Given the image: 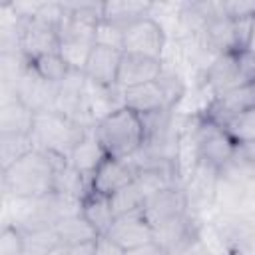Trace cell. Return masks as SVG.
Segmentation results:
<instances>
[{
  "label": "cell",
  "instance_id": "cell-1",
  "mask_svg": "<svg viewBox=\"0 0 255 255\" xmlns=\"http://www.w3.org/2000/svg\"><path fill=\"white\" fill-rule=\"evenodd\" d=\"M143 213L153 229V241L167 251L189 239L187 195L177 187H163L151 193L143 203Z\"/></svg>",
  "mask_w": 255,
  "mask_h": 255
},
{
  "label": "cell",
  "instance_id": "cell-2",
  "mask_svg": "<svg viewBox=\"0 0 255 255\" xmlns=\"http://www.w3.org/2000/svg\"><path fill=\"white\" fill-rule=\"evenodd\" d=\"M56 163L44 149H32L2 169V189L16 199H38L54 191Z\"/></svg>",
  "mask_w": 255,
  "mask_h": 255
},
{
  "label": "cell",
  "instance_id": "cell-3",
  "mask_svg": "<svg viewBox=\"0 0 255 255\" xmlns=\"http://www.w3.org/2000/svg\"><path fill=\"white\" fill-rule=\"evenodd\" d=\"M92 133L108 153V157L129 159L145 141V126L139 114L120 106L106 116H102Z\"/></svg>",
  "mask_w": 255,
  "mask_h": 255
},
{
  "label": "cell",
  "instance_id": "cell-4",
  "mask_svg": "<svg viewBox=\"0 0 255 255\" xmlns=\"http://www.w3.org/2000/svg\"><path fill=\"white\" fill-rule=\"evenodd\" d=\"M84 135L86 131L82 124L58 110H46L34 116L32 137L34 143H40L38 149L54 151L70 159L74 147L84 139Z\"/></svg>",
  "mask_w": 255,
  "mask_h": 255
},
{
  "label": "cell",
  "instance_id": "cell-5",
  "mask_svg": "<svg viewBox=\"0 0 255 255\" xmlns=\"http://www.w3.org/2000/svg\"><path fill=\"white\" fill-rule=\"evenodd\" d=\"M205 82L213 96L255 82V56L249 50L215 56L205 70Z\"/></svg>",
  "mask_w": 255,
  "mask_h": 255
},
{
  "label": "cell",
  "instance_id": "cell-6",
  "mask_svg": "<svg viewBox=\"0 0 255 255\" xmlns=\"http://www.w3.org/2000/svg\"><path fill=\"white\" fill-rule=\"evenodd\" d=\"M235 151H237V143L231 139V135L221 126L213 124L203 116L195 129L197 163L221 171L233 161Z\"/></svg>",
  "mask_w": 255,
  "mask_h": 255
},
{
  "label": "cell",
  "instance_id": "cell-7",
  "mask_svg": "<svg viewBox=\"0 0 255 255\" xmlns=\"http://www.w3.org/2000/svg\"><path fill=\"white\" fill-rule=\"evenodd\" d=\"M165 46V34L157 20L145 16L133 24H129L122 32V52L141 54L147 58L161 60Z\"/></svg>",
  "mask_w": 255,
  "mask_h": 255
},
{
  "label": "cell",
  "instance_id": "cell-8",
  "mask_svg": "<svg viewBox=\"0 0 255 255\" xmlns=\"http://www.w3.org/2000/svg\"><path fill=\"white\" fill-rule=\"evenodd\" d=\"M255 110V82L229 90L225 94L213 96L211 104L205 108V118L217 126H225L227 122Z\"/></svg>",
  "mask_w": 255,
  "mask_h": 255
},
{
  "label": "cell",
  "instance_id": "cell-9",
  "mask_svg": "<svg viewBox=\"0 0 255 255\" xmlns=\"http://www.w3.org/2000/svg\"><path fill=\"white\" fill-rule=\"evenodd\" d=\"M106 237L112 239L114 243H118L124 251H128V249H133V247L153 241V229H151L143 209H135V211L116 215Z\"/></svg>",
  "mask_w": 255,
  "mask_h": 255
},
{
  "label": "cell",
  "instance_id": "cell-10",
  "mask_svg": "<svg viewBox=\"0 0 255 255\" xmlns=\"http://www.w3.org/2000/svg\"><path fill=\"white\" fill-rule=\"evenodd\" d=\"M122 62V50L112 46L96 44L82 68L86 80L100 88H114L118 86V70Z\"/></svg>",
  "mask_w": 255,
  "mask_h": 255
},
{
  "label": "cell",
  "instance_id": "cell-11",
  "mask_svg": "<svg viewBox=\"0 0 255 255\" xmlns=\"http://www.w3.org/2000/svg\"><path fill=\"white\" fill-rule=\"evenodd\" d=\"M163 72L161 60L147 58L141 54L122 52V62L118 70V88L128 90L133 86H141L147 82H155Z\"/></svg>",
  "mask_w": 255,
  "mask_h": 255
},
{
  "label": "cell",
  "instance_id": "cell-12",
  "mask_svg": "<svg viewBox=\"0 0 255 255\" xmlns=\"http://www.w3.org/2000/svg\"><path fill=\"white\" fill-rule=\"evenodd\" d=\"M133 179H135V169L131 167V163L128 159L106 157L98 165V169L94 171L92 181H90V187L96 193H102V195L112 197L122 187L129 185Z\"/></svg>",
  "mask_w": 255,
  "mask_h": 255
},
{
  "label": "cell",
  "instance_id": "cell-13",
  "mask_svg": "<svg viewBox=\"0 0 255 255\" xmlns=\"http://www.w3.org/2000/svg\"><path fill=\"white\" fill-rule=\"evenodd\" d=\"M122 102H124L126 108L133 110L139 116H151V114L171 110L169 104H167L165 92H163V88L159 86L157 80L122 90Z\"/></svg>",
  "mask_w": 255,
  "mask_h": 255
},
{
  "label": "cell",
  "instance_id": "cell-14",
  "mask_svg": "<svg viewBox=\"0 0 255 255\" xmlns=\"http://www.w3.org/2000/svg\"><path fill=\"white\" fill-rule=\"evenodd\" d=\"M80 213L88 219V223L98 231V235H108L114 219H116V211L112 207V199L108 195L90 191L84 199H82V209Z\"/></svg>",
  "mask_w": 255,
  "mask_h": 255
},
{
  "label": "cell",
  "instance_id": "cell-15",
  "mask_svg": "<svg viewBox=\"0 0 255 255\" xmlns=\"http://www.w3.org/2000/svg\"><path fill=\"white\" fill-rule=\"evenodd\" d=\"M151 4L145 2H104L102 8V22L116 26L118 30H126L129 24L149 16Z\"/></svg>",
  "mask_w": 255,
  "mask_h": 255
},
{
  "label": "cell",
  "instance_id": "cell-16",
  "mask_svg": "<svg viewBox=\"0 0 255 255\" xmlns=\"http://www.w3.org/2000/svg\"><path fill=\"white\" fill-rule=\"evenodd\" d=\"M106 157H108V153L104 151V147L100 145V141L96 139V135L94 133H86L84 139L74 147V151L70 155V163L92 181L94 171L98 169V165Z\"/></svg>",
  "mask_w": 255,
  "mask_h": 255
},
{
  "label": "cell",
  "instance_id": "cell-17",
  "mask_svg": "<svg viewBox=\"0 0 255 255\" xmlns=\"http://www.w3.org/2000/svg\"><path fill=\"white\" fill-rule=\"evenodd\" d=\"M34 116L36 114L26 104H22L18 96H14V100L4 102L2 106V133H32Z\"/></svg>",
  "mask_w": 255,
  "mask_h": 255
},
{
  "label": "cell",
  "instance_id": "cell-18",
  "mask_svg": "<svg viewBox=\"0 0 255 255\" xmlns=\"http://www.w3.org/2000/svg\"><path fill=\"white\" fill-rule=\"evenodd\" d=\"M54 231L60 239L62 245H76V243H86V241H96L100 235L98 231L88 223V219L82 213L68 215L60 219L54 225Z\"/></svg>",
  "mask_w": 255,
  "mask_h": 255
},
{
  "label": "cell",
  "instance_id": "cell-19",
  "mask_svg": "<svg viewBox=\"0 0 255 255\" xmlns=\"http://www.w3.org/2000/svg\"><path fill=\"white\" fill-rule=\"evenodd\" d=\"M54 191L82 201V199L92 191V187H90V179H88L84 173H80V171L68 161L66 165H62V167L56 169Z\"/></svg>",
  "mask_w": 255,
  "mask_h": 255
},
{
  "label": "cell",
  "instance_id": "cell-20",
  "mask_svg": "<svg viewBox=\"0 0 255 255\" xmlns=\"http://www.w3.org/2000/svg\"><path fill=\"white\" fill-rule=\"evenodd\" d=\"M30 66L34 68V72H36L42 80H46V82H50V84H56V86H60V84L68 78V74L72 72L70 64L64 60V56H62L60 52L40 56V58L32 60Z\"/></svg>",
  "mask_w": 255,
  "mask_h": 255
},
{
  "label": "cell",
  "instance_id": "cell-21",
  "mask_svg": "<svg viewBox=\"0 0 255 255\" xmlns=\"http://www.w3.org/2000/svg\"><path fill=\"white\" fill-rule=\"evenodd\" d=\"M34 147L32 133H2L0 135V157H2V169L10 167L14 161L30 153Z\"/></svg>",
  "mask_w": 255,
  "mask_h": 255
},
{
  "label": "cell",
  "instance_id": "cell-22",
  "mask_svg": "<svg viewBox=\"0 0 255 255\" xmlns=\"http://www.w3.org/2000/svg\"><path fill=\"white\" fill-rule=\"evenodd\" d=\"M110 199H112V207H114L116 215H122V213H128V211L141 209L143 203H145V199H147V195H145L143 187L137 183V179H133L129 185L122 187Z\"/></svg>",
  "mask_w": 255,
  "mask_h": 255
},
{
  "label": "cell",
  "instance_id": "cell-23",
  "mask_svg": "<svg viewBox=\"0 0 255 255\" xmlns=\"http://www.w3.org/2000/svg\"><path fill=\"white\" fill-rule=\"evenodd\" d=\"M24 245H26V255H46L56 245H60V239L54 227L32 229V231H24Z\"/></svg>",
  "mask_w": 255,
  "mask_h": 255
},
{
  "label": "cell",
  "instance_id": "cell-24",
  "mask_svg": "<svg viewBox=\"0 0 255 255\" xmlns=\"http://www.w3.org/2000/svg\"><path fill=\"white\" fill-rule=\"evenodd\" d=\"M229 135L231 139L241 145V143H249V141H255V110L227 122L225 126H221Z\"/></svg>",
  "mask_w": 255,
  "mask_h": 255
},
{
  "label": "cell",
  "instance_id": "cell-25",
  "mask_svg": "<svg viewBox=\"0 0 255 255\" xmlns=\"http://www.w3.org/2000/svg\"><path fill=\"white\" fill-rule=\"evenodd\" d=\"M0 255H26L24 231L18 225H6L0 235Z\"/></svg>",
  "mask_w": 255,
  "mask_h": 255
},
{
  "label": "cell",
  "instance_id": "cell-26",
  "mask_svg": "<svg viewBox=\"0 0 255 255\" xmlns=\"http://www.w3.org/2000/svg\"><path fill=\"white\" fill-rule=\"evenodd\" d=\"M157 82H159V86L163 88L165 98H167V104H169V108H171V106L183 96V82L179 80L177 74L167 72V70L161 72V76L157 78Z\"/></svg>",
  "mask_w": 255,
  "mask_h": 255
},
{
  "label": "cell",
  "instance_id": "cell-27",
  "mask_svg": "<svg viewBox=\"0 0 255 255\" xmlns=\"http://www.w3.org/2000/svg\"><path fill=\"white\" fill-rule=\"evenodd\" d=\"M221 12L231 20H253L255 18V2H219Z\"/></svg>",
  "mask_w": 255,
  "mask_h": 255
},
{
  "label": "cell",
  "instance_id": "cell-28",
  "mask_svg": "<svg viewBox=\"0 0 255 255\" xmlns=\"http://www.w3.org/2000/svg\"><path fill=\"white\" fill-rule=\"evenodd\" d=\"M167 255H205V251H203V247L199 245V241L195 237H189L183 243H179L177 247L169 249Z\"/></svg>",
  "mask_w": 255,
  "mask_h": 255
},
{
  "label": "cell",
  "instance_id": "cell-29",
  "mask_svg": "<svg viewBox=\"0 0 255 255\" xmlns=\"http://www.w3.org/2000/svg\"><path fill=\"white\" fill-rule=\"evenodd\" d=\"M94 255H126V251L118 243H114L112 239H108L106 235H102V237L96 239V251H94Z\"/></svg>",
  "mask_w": 255,
  "mask_h": 255
},
{
  "label": "cell",
  "instance_id": "cell-30",
  "mask_svg": "<svg viewBox=\"0 0 255 255\" xmlns=\"http://www.w3.org/2000/svg\"><path fill=\"white\" fill-rule=\"evenodd\" d=\"M126 255H167V249L161 247V245L155 243V241H149V243H145V245L128 249Z\"/></svg>",
  "mask_w": 255,
  "mask_h": 255
},
{
  "label": "cell",
  "instance_id": "cell-31",
  "mask_svg": "<svg viewBox=\"0 0 255 255\" xmlns=\"http://www.w3.org/2000/svg\"><path fill=\"white\" fill-rule=\"evenodd\" d=\"M66 249H68V255H94V251H96V241L66 245Z\"/></svg>",
  "mask_w": 255,
  "mask_h": 255
},
{
  "label": "cell",
  "instance_id": "cell-32",
  "mask_svg": "<svg viewBox=\"0 0 255 255\" xmlns=\"http://www.w3.org/2000/svg\"><path fill=\"white\" fill-rule=\"evenodd\" d=\"M46 255H68V249H66V245L60 243V245H56V247H54L50 253H46Z\"/></svg>",
  "mask_w": 255,
  "mask_h": 255
},
{
  "label": "cell",
  "instance_id": "cell-33",
  "mask_svg": "<svg viewBox=\"0 0 255 255\" xmlns=\"http://www.w3.org/2000/svg\"><path fill=\"white\" fill-rule=\"evenodd\" d=\"M253 56H255V20H253V30H251V42H249V48H247Z\"/></svg>",
  "mask_w": 255,
  "mask_h": 255
}]
</instances>
